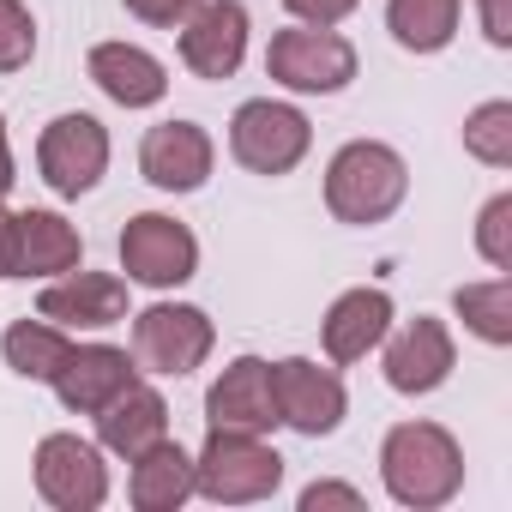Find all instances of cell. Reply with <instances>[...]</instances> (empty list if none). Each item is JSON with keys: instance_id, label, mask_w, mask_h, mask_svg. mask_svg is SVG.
<instances>
[{"instance_id": "6da1fadb", "label": "cell", "mask_w": 512, "mask_h": 512, "mask_svg": "<svg viewBox=\"0 0 512 512\" xmlns=\"http://www.w3.org/2000/svg\"><path fill=\"white\" fill-rule=\"evenodd\" d=\"M380 482L410 512H440L464 488V446L440 422H398L380 440Z\"/></svg>"}, {"instance_id": "7a4b0ae2", "label": "cell", "mask_w": 512, "mask_h": 512, "mask_svg": "<svg viewBox=\"0 0 512 512\" xmlns=\"http://www.w3.org/2000/svg\"><path fill=\"white\" fill-rule=\"evenodd\" d=\"M410 193V163L386 139H350L326 163V211L350 229L386 223Z\"/></svg>"}, {"instance_id": "3957f363", "label": "cell", "mask_w": 512, "mask_h": 512, "mask_svg": "<svg viewBox=\"0 0 512 512\" xmlns=\"http://www.w3.org/2000/svg\"><path fill=\"white\" fill-rule=\"evenodd\" d=\"M278 482H284V452L266 446V434L211 428L205 446L193 452V494H205V500H217V506L272 500Z\"/></svg>"}, {"instance_id": "277c9868", "label": "cell", "mask_w": 512, "mask_h": 512, "mask_svg": "<svg viewBox=\"0 0 512 512\" xmlns=\"http://www.w3.org/2000/svg\"><path fill=\"white\" fill-rule=\"evenodd\" d=\"M314 145V127L296 103H278V97H247L235 115H229V157L247 169V175H290Z\"/></svg>"}, {"instance_id": "5b68a950", "label": "cell", "mask_w": 512, "mask_h": 512, "mask_svg": "<svg viewBox=\"0 0 512 512\" xmlns=\"http://www.w3.org/2000/svg\"><path fill=\"white\" fill-rule=\"evenodd\" d=\"M356 43L332 25H290L272 37L266 49V73L272 85L296 91V97H338L350 79H356Z\"/></svg>"}, {"instance_id": "8992f818", "label": "cell", "mask_w": 512, "mask_h": 512, "mask_svg": "<svg viewBox=\"0 0 512 512\" xmlns=\"http://www.w3.org/2000/svg\"><path fill=\"white\" fill-rule=\"evenodd\" d=\"M133 320V362L139 374H163V380H187L193 368H205L211 344H217V326L205 308L193 302H151Z\"/></svg>"}, {"instance_id": "52a82bcc", "label": "cell", "mask_w": 512, "mask_h": 512, "mask_svg": "<svg viewBox=\"0 0 512 512\" xmlns=\"http://www.w3.org/2000/svg\"><path fill=\"white\" fill-rule=\"evenodd\" d=\"M121 272L139 290H181L199 278V235L169 211H139L121 229Z\"/></svg>"}, {"instance_id": "ba28073f", "label": "cell", "mask_w": 512, "mask_h": 512, "mask_svg": "<svg viewBox=\"0 0 512 512\" xmlns=\"http://www.w3.org/2000/svg\"><path fill=\"white\" fill-rule=\"evenodd\" d=\"M37 169H43L49 193H61V199L97 193V181L109 175V127L85 109L55 115L37 139Z\"/></svg>"}, {"instance_id": "9c48e42d", "label": "cell", "mask_w": 512, "mask_h": 512, "mask_svg": "<svg viewBox=\"0 0 512 512\" xmlns=\"http://www.w3.org/2000/svg\"><path fill=\"white\" fill-rule=\"evenodd\" d=\"M31 482L37 494L55 506V512H97L109 500V464H103V446L97 440H79V434H43L37 452H31Z\"/></svg>"}, {"instance_id": "30bf717a", "label": "cell", "mask_w": 512, "mask_h": 512, "mask_svg": "<svg viewBox=\"0 0 512 512\" xmlns=\"http://www.w3.org/2000/svg\"><path fill=\"white\" fill-rule=\"evenodd\" d=\"M272 392H278V422L296 428L302 440H326L350 416V392L338 368H320L314 356H284L272 362Z\"/></svg>"}, {"instance_id": "8fae6325", "label": "cell", "mask_w": 512, "mask_h": 512, "mask_svg": "<svg viewBox=\"0 0 512 512\" xmlns=\"http://www.w3.org/2000/svg\"><path fill=\"white\" fill-rule=\"evenodd\" d=\"M380 368H386V386L398 398H428V392H440L452 380L458 344H452L446 320L416 314V320H404V326H392L380 338Z\"/></svg>"}, {"instance_id": "7c38bea8", "label": "cell", "mask_w": 512, "mask_h": 512, "mask_svg": "<svg viewBox=\"0 0 512 512\" xmlns=\"http://www.w3.org/2000/svg\"><path fill=\"white\" fill-rule=\"evenodd\" d=\"M175 31H181V67L193 79H211L217 85V79H235L241 73L253 19H247L241 0H199V7Z\"/></svg>"}, {"instance_id": "4fadbf2b", "label": "cell", "mask_w": 512, "mask_h": 512, "mask_svg": "<svg viewBox=\"0 0 512 512\" xmlns=\"http://www.w3.org/2000/svg\"><path fill=\"white\" fill-rule=\"evenodd\" d=\"M205 428H235V434H272L278 428V392H272L266 356H235L205 386Z\"/></svg>"}, {"instance_id": "5bb4252c", "label": "cell", "mask_w": 512, "mask_h": 512, "mask_svg": "<svg viewBox=\"0 0 512 512\" xmlns=\"http://www.w3.org/2000/svg\"><path fill=\"white\" fill-rule=\"evenodd\" d=\"M211 163H217V145L199 121H157L139 139V175L157 193H199L211 181Z\"/></svg>"}, {"instance_id": "9a60e30c", "label": "cell", "mask_w": 512, "mask_h": 512, "mask_svg": "<svg viewBox=\"0 0 512 512\" xmlns=\"http://www.w3.org/2000/svg\"><path fill=\"white\" fill-rule=\"evenodd\" d=\"M37 314L55 320V326H67V332H103V326H121V320H127V278L73 266V272H61V278L43 284Z\"/></svg>"}, {"instance_id": "2e32d148", "label": "cell", "mask_w": 512, "mask_h": 512, "mask_svg": "<svg viewBox=\"0 0 512 512\" xmlns=\"http://www.w3.org/2000/svg\"><path fill=\"white\" fill-rule=\"evenodd\" d=\"M133 380H139V362H133L121 344H73L49 386H55V398H61L73 416H97V410H103L109 398H121Z\"/></svg>"}, {"instance_id": "e0dca14e", "label": "cell", "mask_w": 512, "mask_h": 512, "mask_svg": "<svg viewBox=\"0 0 512 512\" xmlns=\"http://www.w3.org/2000/svg\"><path fill=\"white\" fill-rule=\"evenodd\" d=\"M73 266H85V235L61 211H43V205L13 211V278L49 284V278L73 272Z\"/></svg>"}, {"instance_id": "ac0fdd59", "label": "cell", "mask_w": 512, "mask_h": 512, "mask_svg": "<svg viewBox=\"0 0 512 512\" xmlns=\"http://www.w3.org/2000/svg\"><path fill=\"white\" fill-rule=\"evenodd\" d=\"M392 320H398V308H392V296L386 290H344L332 308H326V320H320V344H326V362H338V368H350V362H368L374 350H380V338L392 332Z\"/></svg>"}, {"instance_id": "d6986e66", "label": "cell", "mask_w": 512, "mask_h": 512, "mask_svg": "<svg viewBox=\"0 0 512 512\" xmlns=\"http://www.w3.org/2000/svg\"><path fill=\"white\" fill-rule=\"evenodd\" d=\"M85 73L121 109H157L169 97V67L151 49H139V43H97L85 55Z\"/></svg>"}, {"instance_id": "ffe728a7", "label": "cell", "mask_w": 512, "mask_h": 512, "mask_svg": "<svg viewBox=\"0 0 512 512\" xmlns=\"http://www.w3.org/2000/svg\"><path fill=\"white\" fill-rule=\"evenodd\" d=\"M133 464V476H127V500L139 506V512H181L187 500H193V452L181 446V440H151L145 452H133L127 458Z\"/></svg>"}, {"instance_id": "44dd1931", "label": "cell", "mask_w": 512, "mask_h": 512, "mask_svg": "<svg viewBox=\"0 0 512 512\" xmlns=\"http://www.w3.org/2000/svg\"><path fill=\"white\" fill-rule=\"evenodd\" d=\"M163 434H169V404H163V392L145 386V380H133L121 398H109V404L97 410V446L115 452V458H133V452H145V446L163 440Z\"/></svg>"}, {"instance_id": "7402d4cb", "label": "cell", "mask_w": 512, "mask_h": 512, "mask_svg": "<svg viewBox=\"0 0 512 512\" xmlns=\"http://www.w3.org/2000/svg\"><path fill=\"white\" fill-rule=\"evenodd\" d=\"M464 19V0H386V31L410 55H440L452 49Z\"/></svg>"}, {"instance_id": "603a6c76", "label": "cell", "mask_w": 512, "mask_h": 512, "mask_svg": "<svg viewBox=\"0 0 512 512\" xmlns=\"http://www.w3.org/2000/svg\"><path fill=\"white\" fill-rule=\"evenodd\" d=\"M67 350H73V338H67V326H55V320H13L7 332H0V356H7V368L19 374V380H55V368L67 362Z\"/></svg>"}, {"instance_id": "cb8c5ba5", "label": "cell", "mask_w": 512, "mask_h": 512, "mask_svg": "<svg viewBox=\"0 0 512 512\" xmlns=\"http://www.w3.org/2000/svg\"><path fill=\"white\" fill-rule=\"evenodd\" d=\"M452 308L464 320V332H476L488 350H506L512 344V278L494 272L482 284H458L452 290Z\"/></svg>"}, {"instance_id": "d4e9b609", "label": "cell", "mask_w": 512, "mask_h": 512, "mask_svg": "<svg viewBox=\"0 0 512 512\" xmlns=\"http://www.w3.org/2000/svg\"><path fill=\"white\" fill-rule=\"evenodd\" d=\"M464 151L488 169H512V103L488 97L464 115Z\"/></svg>"}, {"instance_id": "484cf974", "label": "cell", "mask_w": 512, "mask_h": 512, "mask_svg": "<svg viewBox=\"0 0 512 512\" xmlns=\"http://www.w3.org/2000/svg\"><path fill=\"white\" fill-rule=\"evenodd\" d=\"M476 253L494 272H512V193H494L476 211Z\"/></svg>"}, {"instance_id": "4316f807", "label": "cell", "mask_w": 512, "mask_h": 512, "mask_svg": "<svg viewBox=\"0 0 512 512\" xmlns=\"http://www.w3.org/2000/svg\"><path fill=\"white\" fill-rule=\"evenodd\" d=\"M37 55V19L25 0H0V73H19Z\"/></svg>"}, {"instance_id": "83f0119b", "label": "cell", "mask_w": 512, "mask_h": 512, "mask_svg": "<svg viewBox=\"0 0 512 512\" xmlns=\"http://www.w3.org/2000/svg\"><path fill=\"white\" fill-rule=\"evenodd\" d=\"M121 7H127L139 25H151V31H175V25L199 7V0H121Z\"/></svg>"}, {"instance_id": "f1b7e54d", "label": "cell", "mask_w": 512, "mask_h": 512, "mask_svg": "<svg viewBox=\"0 0 512 512\" xmlns=\"http://www.w3.org/2000/svg\"><path fill=\"white\" fill-rule=\"evenodd\" d=\"M326 506L362 512L368 500H362V488H350V482H308V488H302V512H326Z\"/></svg>"}, {"instance_id": "f546056e", "label": "cell", "mask_w": 512, "mask_h": 512, "mask_svg": "<svg viewBox=\"0 0 512 512\" xmlns=\"http://www.w3.org/2000/svg\"><path fill=\"white\" fill-rule=\"evenodd\" d=\"M284 7H290L296 25H344L362 0H284Z\"/></svg>"}, {"instance_id": "4dcf8cb0", "label": "cell", "mask_w": 512, "mask_h": 512, "mask_svg": "<svg viewBox=\"0 0 512 512\" xmlns=\"http://www.w3.org/2000/svg\"><path fill=\"white\" fill-rule=\"evenodd\" d=\"M476 13H482V37L494 49H512V0H476Z\"/></svg>"}, {"instance_id": "1f68e13d", "label": "cell", "mask_w": 512, "mask_h": 512, "mask_svg": "<svg viewBox=\"0 0 512 512\" xmlns=\"http://www.w3.org/2000/svg\"><path fill=\"white\" fill-rule=\"evenodd\" d=\"M13 181H19V163H13V139H7V115H0V199L13 193Z\"/></svg>"}, {"instance_id": "d6a6232c", "label": "cell", "mask_w": 512, "mask_h": 512, "mask_svg": "<svg viewBox=\"0 0 512 512\" xmlns=\"http://www.w3.org/2000/svg\"><path fill=\"white\" fill-rule=\"evenodd\" d=\"M0 278H13V211L0 199Z\"/></svg>"}]
</instances>
